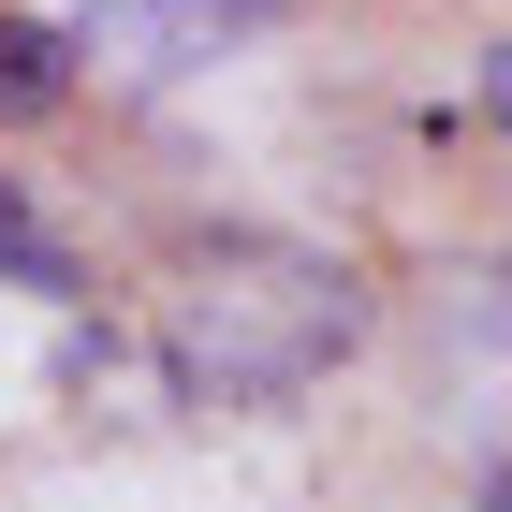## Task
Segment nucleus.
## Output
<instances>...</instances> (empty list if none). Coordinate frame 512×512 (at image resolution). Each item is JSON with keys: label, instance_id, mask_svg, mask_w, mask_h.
Returning <instances> with one entry per match:
<instances>
[{"label": "nucleus", "instance_id": "obj_1", "mask_svg": "<svg viewBox=\"0 0 512 512\" xmlns=\"http://www.w3.org/2000/svg\"><path fill=\"white\" fill-rule=\"evenodd\" d=\"M352 337H366V278L337 249H293V235H220L161 293V366H176L191 410H278Z\"/></svg>", "mask_w": 512, "mask_h": 512}, {"label": "nucleus", "instance_id": "obj_7", "mask_svg": "<svg viewBox=\"0 0 512 512\" xmlns=\"http://www.w3.org/2000/svg\"><path fill=\"white\" fill-rule=\"evenodd\" d=\"M498 337H512V278H498Z\"/></svg>", "mask_w": 512, "mask_h": 512}, {"label": "nucleus", "instance_id": "obj_3", "mask_svg": "<svg viewBox=\"0 0 512 512\" xmlns=\"http://www.w3.org/2000/svg\"><path fill=\"white\" fill-rule=\"evenodd\" d=\"M74 59H88L74 30H44V15H0V132L59 118V103H74Z\"/></svg>", "mask_w": 512, "mask_h": 512}, {"label": "nucleus", "instance_id": "obj_5", "mask_svg": "<svg viewBox=\"0 0 512 512\" xmlns=\"http://www.w3.org/2000/svg\"><path fill=\"white\" fill-rule=\"evenodd\" d=\"M483 118H512V44H498V59H483Z\"/></svg>", "mask_w": 512, "mask_h": 512}, {"label": "nucleus", "instance_id": "obj_6", "mask_svg": "<svg viewBox=\"0 0 512 512\" xmlns=\"http://www.w3.org/2000/svg\"><path fill=\"white\" fill-rule=\"evenodd\" d=\"M483 512H512V469H483Z\"/></svg>", "mask_w": 512, "mask_h": 512}, {"label": "nucleus", "instance_id": "obj_4", "mask_svg": "<svg viewBox=\"0 0 512 512\" xmlns=\"http://www.w3.org/2000/svg\"><path fill=\"white\" fill-rule=\"evenodd\" d=\"M0 293H44V308H74V293H88V278H74V249L30 220V191H15V176H0Z\"/></svg>", "mask_w": 512, "mask_h": 512}, {"label": "nucleus", "instance_id": "obj_2", "mask_svg": "<svg viewBox=\"0 0 512 512\" xmlns=\"http://www.w3.org/2000/svg\"><path fill=\"white\" fill-rule=\"evenodd\" d=\"M278 0H74V44H103V59H132V74H191V59H220L235 30H264Z\"/></svg>", "mask_w": 512, "mask_h": 512}]
</instances>
